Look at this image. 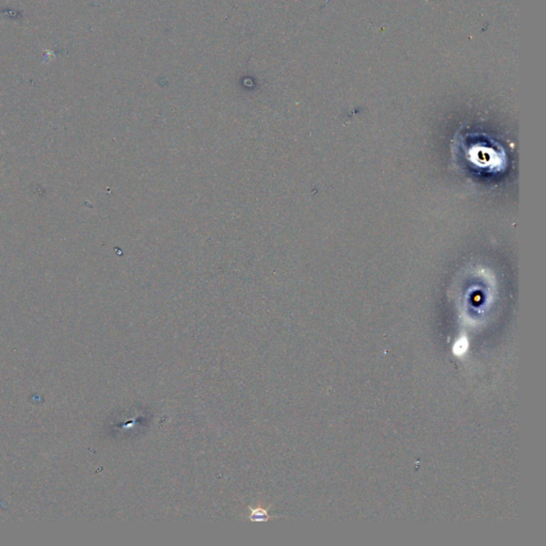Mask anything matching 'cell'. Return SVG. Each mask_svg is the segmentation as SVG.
I'll return each instance as SVG.
<instances>
[{"mask_svg":"<svg viewBox=\"0 0 546 546\" xmlns=\"http://www.w3.org/2000/svg\"><path fill=\"white\" fill-rule=\"evenodd\" d=\"M466 349H467V342L465 340H461L455 344L453 352L458 355H462L465 351H466Z\"/></svg>","mask_w":546,"mask_h":546,"instance_id":"2","label":"cell"},{"mask_svg":"<svg viewBox=\"0 0 546 546\" xmlns=\"http://www.w3.org/2000/svg\"><path fill=\"white\" fill-rule=\"evenodd\" d=\"M249 517L253 522H267L268 520H270V517L271 516L269 515L267 510L257 508V509H251V514Z\"/></svg>","mask_w":546,"mask_h":546,"instance_id":"1","label":"cell"}]
</instances>
